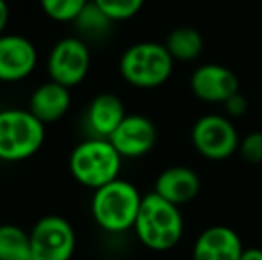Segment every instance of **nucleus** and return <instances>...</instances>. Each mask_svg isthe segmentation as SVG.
Returning <instances> with one entry per match:
<instances>
[{
  "label": "nucleus",
  "instance_id": "nucleus-10",
  "mask_svg": "<svg viewBox=\"0 0 262 260\" xmlns=\"http://www.w3.org/2000/svg\"><path fill=\"white\" fill-rule=\"evenodd\" d=\"M109 141L123 159H138L156 146L157 129L146 116L127 114L120 127L111 134Z\"/></svg>",
  "mask_w": 262,
  "mask_h": 260
},
{
  "label": "nucleus",
  "instance_id": "nucleus-21",
  "mask_svg": "<svg viewBox=\"0 0 262 260\" xmlns=\"http://www.w3.org/2000/svg\"><path fill=\"white\" fill-rule=\"evenodd\" d=\"M239 152L243 159L250 164L262 162V132H250L246 137L239 141Z\"/></svg>",
  "mask_w": 262,
  "mask_h": 260
},
{
  "label": "nucleus",
  "instance_id": "nucleus-8",
  "mask_svg": "<svg viewBox=\"0 0 262 260\" xmlns=\"http://www.w3.org/2000/svg\"><path fill=\"white\" fill-rule=\"evenodd\" d=\"M91 66V56L88 45L80 38H62L52 46L47 59L50 80L61 86H79L88 77Z\"/></svg>",
  "mask_w": 262,
  "mask_h": 260
},
{
  "label": "nucleus",
  "instance_id": "nucleus-13",
  "mask_svg": "<svg viewBox=\"0 0 262 260\" xmlns=\"http://www.w3.org/2000/svg\"><path fill=\"white\" fill-rule=\"evenodd\" d=\"M154 193L180 207L200 193V177L187 166H171L157 177Z\"/></svg>",
  "mask_w": 262,
  "mask_h": 260
},
{
  "label": "nucleus",
  "instance_id": "nucleus-7",
  "mask_svg": "<svg viewBox=\"0 0 262 260\" xmlns=\"http://www.w3.org/2000/svg\"><path fill=\"white\" fill-rule=\"evenodd\" d=\"M193 146L209 160H225L239 150V134L225 116L209 114L200 118L191 130Z\"/></svg>",
  "mask_w": 262,
  "mask_h": 260
},
{
  "label": "nucleus",
  "instance_id": "nucleus-20",
  "mask_svg": "<svg viewBox=\"0 0 262 260\" xmlns=\"http://www.w3.org/2000/svg\"><path fill=\"white\" fill-rule=\"evenodd\" d=\"M95 6L113 21H125L141 11L145 0H93Z\"/></svg>",
  "mask_w": 262,
  "mask_h": 260
},
{
  "label": "nucleus",
  "instance_id": "nucleus-4",
  "mask_svg": "<svg viewBox=\"0 0 262 260\" xmlns=\"http://www.w3.org/2000/svg\"><path fill=\"white\" fill-rule=\"evenodd\" d=\"M45 135V123L29 109L0 111V160L21 162L31 159L41 150Z\"/></svg>",
  "mask_w": 262,
  "mask_h": 260
},
{
  "label": "nucleus",
  "instance_id": "nucleus-14",
  "mask_svg": "<svg viewBox=\"0 0 262 260\" xmlns=\"http://www.w3.org/2000/svg\"><path fill=\"white\" fill-rule=\"evenodd\" d=\"M72 107V93L68 87L49 80L36 87L31 94L29 111L43 123H54L61 120Z\"/></svg>",
  "mask_w": 262,
  "mask_h": 260
},
{
  "label": "nucleus",
  "instance_id": "nucleus-12",
  "mask_svg": "<svg viewBox=\"0 0 262 260\" xmlns=\"http://www.w3.org/2000/svg\"><path fill=\"white\" fill-rule=\"evenodd\" d=\"M245 251L239 235L228 226H210L194 241L193 260H241Z\"/></svg>",
  "mask_w": 262,
  "mask_h": 260
},
{
  "label": "nucleus",
  "instance_id": "nucleus-1",
  "mask_svg": "<svg viewBox=\"0 0 262 260\" xmlns=\"http://www.w3.org/2000/svg\"><path fill=\"white\" fill-rule=\"evenodd\" d=\"M134 232L139 243L152 251H168L180 243L184 219L179 207L156 193L143 196Z\"/></svg>",
  "mask_w": 262,
  "mask_h": 260
},
{
  "label": "nucleus",
  "instance_id": "nucleus-16",
  "mask_svg": "<svg viewBox=\"0 0 262 260\" xmlns=\"http://www.w3.org/2000/svg\"><path fill=\"white\" fill-rule=\"evenodd\" d=\"M164 46L173 57V61L187 63V61H194L200 57L204 50V38L193 27H177L168 34Z\"/></svg>",
  "mask_w": 262,
  "mask_h": 260
},
{
  "label": "nucleus",
  "instance_id": "nucleus-3",
  "mask_svg": "<svg viewBox=\"0 0 262 260\" xmlns=\"http://www.w3.org/2000/svg\"><path fill=\"white\" fill-rule=\"evenodd\" d=\"M123 157L116 152L109 139L93 137L73 148L68 166L72 177L84 187L93 191L120 178Z\"/></svg>",
  "mask_w": 262,
  "mask_h": 260
},
{
  "label": "nucleus",
  "instance_id": "nucleus-9",
  "mask_svg": "<svg viewBox=\"0 0 262 260\" xmlns=\"http://www.w3.org/2000/svg\"><path fill=\"white\" fill-rule=\"evenodd\" d=\"M38 50L20 34L0 36V82H20L34 72Z\"/></svg>",
  "mask_w": 262,
  "mask_h": 260
},
{
  "label": "nucleus",
  "instance_id": "nucleus-23",
  "mask_svg": "<svg viewBox=\"0 0 262 260\" xmlns=\"http://www.w3.org/2000/svg\"><path fill=\"white\" fill-rule=\"evenodd\" d=\"M9 4L6 2V0H0V36L4 34V31H6L7 23H9Z\"/></svg>",
  "mask_w": 262,
  "mask_h": 260
},
{
  "label": "nucleus",
  "instance_id": "nucleus-24",
  "mask_svg": "<svg viewBox=\"0 0 262 260\" xmlns=\"http://www.w3.org/2000/svg\"><path fill=\"white\" fill-rule=\"evenodd\" d=\"M241 260H262V250L260 248H245Z\"/></svg>",
  "mask_w": 262,
  "mask_h": 260
},
{
  "label": "nucleus",
  "instance_id": "nucleus-19",
  "mask_svg": "<svg viewBox=\"0 0 262 260\" xmlns=\"http://www.w3.org/2000/svg\"><path fill=\"white\" fill-rule=\"evenodd\" d=\"M75 23L79 25V29L88 36H102L105 34L107 31L113 25V20L105 16L97 6L95 2H90L86 7H84L82 13L77 16Z\"/></svg>",
  "mask_w": 262,
  "mask_h": 260
},
{
  "label": "nucleus",
  "instance_id": "nucleus-18",
  "mask_svg": "<svg viewBox=\"0 0 262 260\" xmlns=\"http://www.w3.org/2000/svg\"><path fill=\"white\" fill-rule=\"evenodd\" d=\"M90 0H39L43 13L54 21H75Z\"/></svg>",
  "mask_w": 262,
  "mask_h": 260
},
{
  "label": "nucleus",
  "instance_id": "nucleus-5",
  "mask_svg": "<svg viewBox=\"0 0 262 260\" xmlns=\"http://www.w3.org/2000/svg\"><path fill=\"white\" fill-rule=\"evenodd\" d=\"M173 57L164 45L156 41H141L128 46L120 59V73L130 86L139 89H154L169 79L173 72Z\"/></svg>",
  "mask_w": 262,
  "mask_h": 260
},
{
  "label": "nucleus",
  "instance_id": "nucleus-15",
  "mask_svg": "<svg viewBox=\"0 0 262 260\" xmlns=\"http://www.w3.org/2000/svg\"><path fill=\"white\" fill-rule=\"evenodd\" d=\"M125 105L120 97L113 93H102L93 98V102L88 107V127L97 137L109 139L111 134L120 127L125 120Z\"/></svg>",
  "mask_w": 262,
  "mask_h": 260
},
{
  "label": "nucleus",
  "instance_id": "nucleus-22",
  "mask_svg": "<svg viewBox=\"0 0 262 260\" xmlns=\"http://www.w3.org/2000/svg\"><path fill=\"white\" fill-rule=\"evenodd\" d=\"M223 105H225V109H227L228 116H234V118L243 116L246 111H248V102H246V98L243 97L241 93H235L234 97L228 98Z\"/></svg>",
  "mask_w": 262,
  "mask_h": 260
},
{
  "label": "nucleus",
  "instance_id": "nucleus-11",
  "mask_svg": "<svg viewBox=\"0 0 262 260\" xmlns=\"http://www.w3.org/2000/svg\"><path fill=\"white\" fill-rule=\"evenodd\" d=\"M191 91L207 104H225L239 93V80L230 68L221 64H204L191 75Z\"/></svg>",
  "mask_w": 262,
  "mask_h": 260
},
{
  "label": "nucleus",
  "instance_id": "nucleus-17",
  "mask_svg": "<svg viewBox=\"0 0 262 260\" xmlns=\"http://www.w3.org/2000/svg\"><path fill=\"white\" fill-rule=\"evenodd\" d=\"M0 260H32L29 232L16 225H0Z\"/></svg>",
  "mask_w": 262,
  "mask_h": 260
},
{
  "label": "nucleus",
  "instance_id": "nucleus-6",
  "mask_svg": "<svg viewBox=\"0 0 262 260\" xmlns=\"http://www.w3.org/2000/svg\"><path fill=\"white\" fill-rule=\"evenodd\" d=\"M32 260H72L75 253V230L61 216H45L29 232Z\"/></svg>",
  "mask_w": 262,
  "mask_h": 260
},
{
  "label": "nucleus",
  "instance_id": "nucleus-2",
  "mask_svg": "<svg viewBox=\"0 0 262 260\" xmlns=\"http://www.w3.org/2000/svg\"><path fill=\"white\" fill-rule=\"evenodd\" d=\"M141 201L143 196L134 184L116 178L95 191L91 200V214L102 230L109 233H121L134 228Z\"/></svg>",
  "mask_w": 262,
  "mask_h": 260
}]
</instances>
